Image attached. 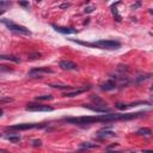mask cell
Segmentation results:
<instances>
[{"instance_id":"26","label":"cell","mask_w":153,"mask_h":153,"mask_svg":"<svg viewBox=\"0 0 153 153\" xmlns=\"http://www.w3.org/2000/svg\"><path fill=\"white\" fill-rule=\"evenodd\" d=\"M69 6H71V4H62V5H60V8H67Z\"/></svg>"},{"instance_id":"21","label":"cell","mask_w":153,"mask_h":153,"mask_svg":"<svg viewBox=\"0 0 153 153\" xmlns=\"http://www.w3.org/2000/svg\"><path fill=\"white\" fill-rule=\"evenodd\" d=\"M32 145L35 146V147H39V146H42V141L41 140H32Z\"/></svg>"},{"instance_id":"15","label":"cell","mask_w":153,"mask_h":153,"mask_svg":"<svg viewBox=\"0 0 153 153\" xmlns=\"http://www.w3.org/2000/svg\"><path fill=\"white\" fill-rule=\"evenodd\" d=\"M136 134L137 135H142V136H152L153 135V133H152V130L149 128H141V129L137 130Z\"/></svg>"},{"instance_id":"17","label":"cell","mask_w":153,"mask_h":153,"mask_svg":"<svg viewBox=\"0 0 153 153\" xmlns=\"http://www.w3.org/2000/svg\"><path fill=\"white\" fill-rule=\"evenodd\" d=\"M5 137H6L7 140L12 141L13 143L19 142V140H20V136H19V135H5Z\"/></svg>"},{"instance_id":"29","label":"cell","mask_w":153,"mask_h":153,"mask_svg":"<svg viewBox=\"0 0 153 153\" xmlns=\"http://www.w3.org/2000/svg\"><path fill=\"white\" fill-rule=\"evenodd\" d=\"M0 153H5V152H4V151H1V152H0Z\"/></svg>"},{"instance_id":"7","label":"cell","mask_w":153,"mask_h":153,"mask_svg":"<svg viewBox=\"0 0 153 153\" xmlns=\"http://www.w3.org/2000/svg\"><path fill=\"white\" fill-rule=\"evenodd\" d=\"M60 67L65 71H76L78 69V65L72 62V61H68V60L60 61Z\"/></svg>"},{"instance_id":"4","label":"cell","mask_w":153,"mask_h":153,"mask_svg":"<svg viewBox=\"0 0 153 153\" xmlns=\"http://www.w3.org/2000/svg\"><path fill=\"white\" fill-rule=\"evenodd\" d=\"M47 124L43 123H20V124H14L7 127L8 130H29V129H35V128H45Z\"/></svg>"},{"instance_id":"8","label":"cell","mask_w":153,"mask_h":153,"mask_svg":"<svg viewBox=\"0 0 153 153\" xmlns=\"http://www.w3.org/2000/svg\"><path fill=\"white\" fill-rule=\"evenodd\" d=\"M57 32H60V33H63V35H69V33H76L78 32V30L76 29H73V27H65V26H57V25H55V24H53L51 25Z\"/></svg>"},{"instance_id":"22","label":"cell","mask_w":153,"mask_h":153,"mask_svg":"<svg viewBox=\"0 0 153 153\" xmlns=\"http://www.w3.org/2000/svg\"><path fill=\"white\" fill-rule=\"evenodd\" d=\"M93 10H94V6H88L85 8V13H91Z\"/></svg>"},{"instance_id":"3","label":"cell","mask_w":153,"mask_h":153,"mask_svg":"<svg viewBox=\"0 0 153 153\" xmlns=\"http://www.w3.org/2000/svg\"><path fill=\"white\" fill-rule=\"evenodd\" d=\"M1 23L5 24L11 31H14V32H19V33H23V35H31V31L29 29H26L25 26L23 25H19V24H16L12 20H8V19H1Z\"/></svg>"},{"instance_id":"1","label":"cell","mask_w":153,"mask_h":153,"mask_svg":"<svg viewBox=\"0 0 153 153\" xmlns=\"http://www.w3.org/2000/svg\"><path fill=\"white\" fill-rule=\"evenodd\" d=\"M146 111L139 112H129V114H104L98 116H81V117H65L62 121L72 124H92L96 122H112V121H122V120H133L141 116H145Z\"/></svg>"},{"instance_id":"20","label":"cell","mask_w":153,"mask_h":153,"mask_svg":"<svg viewBox=\"0 0 153 153\" xmlns=\"http://www.w3.org/2000/svg\"><path fill=\"white\" fill-rule=\"evenodd\" d=\"M50 99H53L51 94H43V96H37L36 97V100H50Z\"/></svg>"},{"instance_id":"5","label":"cell","mask_w":153,"mask_h":153,"mask_svg":"<svg viewBox=\"0 0 153 153\" xmlns=\"http://www.w3.org/2000/svg\"><path fill=\"white\" fill-rule=\"evenodd\" d=\"M25 110L27 111H53L54 108L49 105H43V104H29Z\"/></svg>"},{"instance_id":"23","label":"cell","mask_w":153,"mask_h":153,"mask_svg":"<svg viewBox=\"0 0 153 153\" xmlns=\"http://www.w3.org/2000/svg\"><path fill=\"white\" fill-rule=\"evenodd\" d=\"M29 56H30V59H39L41 54L39 53H36V54H30Z\"/></svg>"},{"instance_id":"24","label":"cell","mask_w":153,"mask_h":153,"mask_svg":"<svg viewBox=\"0 0 153 153\" xmlns=\"http://www.w3.org/2000/svg\"><path fill=\"white\" fill-rule=\"evenodd\" d=\"M19 5H20V6H24V7H27V8H29V6H30L29 2H26V1H20Z\"/></svg>"},{"instance_id":"12","label":"cell","mask_w":153,"mask_h":153,"mask_svg":"<svg viewBox=\"0 0 153 153\" xmlns=\"http://www.w3.org/2000/svg\"><path fill=\"white\" fill-rule=\"evenodd\" d=\"M91 99L96 103V106H98V108H106V103H105L102 98H99V97H97V96H92Z\"/></svg>"},{"instance_id":"19","label":"cell","mask_w":153,"mask_h":153,"mask_svg":"<svg viewBox=\"0 0 153 153\" xmlns=\"http://www.w3.org/2000/svg\"><path fill=\"white\" fill-rule=\"evenodd\" d=\"M49 86L50 87H54V88H60V90H69V88H72V86H68V85H55V84H50Z\"/></svg>"},{"instance_id":"6","label":"cell","mask_w":153,"mask_h":153,"mask_svg":"<svg viewBox=\"0 0 153 153\" xmlns=\"http://www.w3.org/2000/svg\"><path fill=\"white\" fill-rule=\"evenodd\" d=\"M42 73H53V71L48 67H39V68H33L27 73V76H39ZM41 78V76H39Z\"/></svg>"},{"instance_id":"11","label":"cell","mask_w":153,"mask_h":153,"mask_svg":"<svg viewBox=\"0 0 153 153\" xmlns=\"http://www.w3.org/2000/svg\"><path fill=\"white\" fill-rule=\"evenodd\" d=\"M114 136H116V134L114 131H108L105 129H103L102 131H99L97 134V137L98 139H108V137H114Z\"/></svg>"},{"instance_id":"14","label":"cell","mask_w":153,"mask_h":153,"mask_svg":"<svg viewBox=\"0 0 153 153\" xmlns=\"http://www.w3.org/2000/svg\"><path fill=\"white\" fill-rule=\"evenodd\" d=\"M97 147H99V145L92 143V142H82V143L80 145V148H81L82 151H85V149H91V148H97Z\"/></svg>"},{"instance_id":"16","label":"cell","mask_w":153,"mask_h":153,"mask_svg":"<svg viewBox=\"0 0 153 153\" xmlns=\"http://www.w3.org/2000/svg\"><path fill=\"white\" fill-rule=\"evenodd\" d=\"M0 59H2V60H10V61H13V62H16V63L20 62L19 57L13 56V55H1V56H0Z\"/></svg>"},{"instance_id":"10","label":"cell","mask_w":153,"mask_h":153,"mask_svg":"<svg viewBox=\"0 0 153 153\" xmlns=\"http://www.w3.org/2000/svg\"><path fill=\"white\" fill-rule=\"evenodd\" d=\"M82 106L86 108V109H90V110H92V111H94V112H102V114H108V112H110V109H109V108H98V106H91V105H87V104H84Z\"/></svg>"},{"instance_id":"13","label":"cell","mask_w":153,"mask_h":153,"mask_svg":"<svg viewBox=\"0 0 153 153\" xmlns=\"http://www.w3.org/2000/svg\"><path fill=\"white\" fill-rule=\"evenodd\" d=\"M87 88H90V87H86V88H79V90H74V91H72V92H65V93H63V96H65V97H74V96H78V94H80V93L85 92Z\"/></svg>"},{"instance_id":"27","label":"cell","mask_w":153,"mask_h":153,"mask_svg":"<svg viewBox=\"0 0 153 153\" xmlns=\"http://www.w3.org/2000/svg\"><path fill=\"white\" fill-rule=\"evenodd\" d=\"M142 153H153V151H149V149H142Z\"/></svg>"},{"instance_id":"9","label":"cell","mask_w":153,"mask_h":153,"mask_svg":"<svg viewBox=\"0 0 153 153\" xmlns=\"http://www.w3.org/2000/svg\"><path fill=\"white\" fill-rule=\"evenodd\" d=\"M116 86H117L116 81L112 80V79H110V80H106L105 82H103V84L100 85V88H102L103 91H111V90L116 88Z\"/></svg>"},{"instance_id":"25","label":"cell","mask_w":153,"mask_h":153,"mask_svg":"<svg viewBox=\"0 0 153 153\" xmlns=\"http://www.w3.org/2000/svg\"><path fill=\"white\" fill-rule=\"evenodd\" d=\"M12 98H1V104H4L5 102H12Z\"/></svg>"},{"instance_id":"18","label":"cell","mask_w":153,"mask_h":153,"mask_svg":"<svg viewBox=\"0 0 153 153\" xmlns=\"http://www.w3.org/2000/svg\"><path fill=\"white\" fill-rule=\"evenodd\" d=\"M10 7L11 6V2L10 1H0V10H1V13H4L6 11V7Z\"/></svg>"},{"instance_id":"28","label":"cell","mask_w":153,"mask_h":153,"mask_svg":"<svg viewBox=\"0 0 153 153\" xmlns=\"http://www.w3.org/2000/svg\"><path fill=\"white\" fill-rule=\"evenodd\" d=\"M106 153H122V152H116V151H108Z\"/></svg>"},{"instance_id":"2","label":"cell","mask_w":153,"mask_h":153,"mask_svg":"<svg viewBox=\"0 0 153 153\" xmlns=\"http://www.w3.org/2000/svg\"><path fill=\"white\" fill-rule=\"evenodd\" d=\"M72 42H75L78 44L85 45V47H91V48H99V49H106V50H116L121 47V43L118 41H111V39H98L96 42H82V41H76V39H72Z\"/></svg>"}]
</instances>
